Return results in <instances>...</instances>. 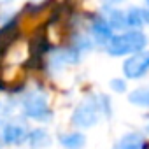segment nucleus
<instances>
[{
    "label": "nucleus",
    "instance_id": "obj_2",
    "mask_svg": "<svg viewBox=\"0 0 149 149\" xmlns=\"http://www.w3.org/2000/svg\"><path fill=\"white\" fill-rule=\"evenodd\" d=\"M23 111L28 118L37 121H46L51 118V112L47 107V97L42 91H30L23 98Z\"/></svg>",
    "mask_w": 149,
    "mask_h": 149
},
{
    "label": "nucleus",
    "instance_id": "obj_4",
    "mask_svg": "<svg viewBox=\"0 0 149 149\" xmlns=\"http://www.w3.org/2000/svg\"><path fill=\"white\" fill-rule=\"evenodd\" d=\"M149 70V51L137 53L123 63V72L128 79H139Z\"/></svg>",
    "mask_w": 149,
    "mask_h": 149
},
{
    "label": "nucleus",
    "instance_id": "obj_12",
    "mask_svg": "<svg viewBox=\"0 0 149 149\" xmlns=\"http://www.w3.org/2000/svg\"><path fill=\"white\" fill-rule=\"evenodd\" d=\"M109 26L111 28H121V26H125V13L112 11L111 16H109Z\"/></svg>",
    "mask_w": 149,
    "mask_h": 149
},
{
    "label": "nucleus",
    "instance_id": "obj_7",
    "mask_svg": "<svg viewBox=\"0 0 149 149\" xmlns=\"http://www.w3.org/2000/svg\"><path fill=\"white\" fill-rule=\"evenodd\" d=\"M25 137H26V130L23 125L11 123L4 128V140L9 144H19L21 140H25Z\"/></svg>",
    "mask_w": 149,
    "mask_h": 149
},
{
    "label": "nucleus",
    "instance_id": "obj_11",
    "mask_svg": "<svg viewBox=\"0 0 149 149\" xmlns=\"http://www.w3.org/2000/svg\"><path fill=\"white\" fill-rule=\"evenodd\" d=\"M128 100L135 105L149 107V88H137L128 95Z\"/></svg>",
    "mask_w": 149,
    "mask_h": 149
},
{
    "label": "nucleus",
    "instance_id": "obj_8",
    "mask_svg": "<svg viewBox=\"0 0 149 149\" xmlns=\"http://www.w3.org/2000/svg\"><path fill=\"white\" fill-rule=\"evenodd\" d=\"M26 140H28V146L32 149H44L51 144V137L47 135V132L44 130H33L26 135Z\"/></svg>",
    "mask_w": 149,
    "mask_h": 149
},
{
    "label": "nucleus",
    "instance_id": "obj_3",
    "mask_svg": "<svg viewBox=\"0 0 149 149\" xmlns=\"http://www.w3.org/2000/svg\"><path fill=\"white\" fill-rule=\"evenodd\" d=\"M98 119V109L93 100H83L72 114V123L79 128H90Z\"/></svg>",
    "mask_w": 149,
    "mask_h": 149
},
{
    "label": "nucleus",
    "instance_id": "obj_10",
    "mask_svg": "<svg viewBox=\"0 0 149 149\" xmlns=\"http://www.w3.org/2000/svg\"><path fill=\"white\" fill-rule=\"evenodd\" d=\"M116 149H144V139L139 133H128L116 144Z\"/></svg>",
    "mask_w": 149,
    "mask_h": 149
},
{
    "label": "nucleus",
    "instance_id": "obj_1",
    "mask_svg": "<svg viewBox=\"0 0 149 149\" xmlns=\"http://www.w3.org/2000/svg\"><path fill=\"white\" fill-rule=\"evenodd\" d=\"M146 44H147V37L142 32H126L121 35H114L107 44V51L112 56H123L128 53L142 51Z\"/></svg>",
    "mask_w": 149,
    "mask_h": 149
},
{
    "label": "nucleus",
    "instance_id": "obj_5",
    "mask_svg": "<svg viewBox=\"0 0 149 149\" xmlns=\"http://www.w3.org/2000/svg\"><path fill=\"white\" fill-rule=\"evenodd\" d=\"M146 23H149V11L140 9V7H130L125 13V25L137 28V26H142Z\"/></svg>",
    "mask_w": 149,
    "mask_h": 149
},
{
    "label": "nucleus",
    "instance_id": "obj_14",
    "mask_svg": "<svg viewBox=\"0 0 149 149\" xmlns=\"http://www.w3.org/2000/svg\"><path fill=\"white\" fill-rule=\"evenodd\" d=\"M7 114H9V109H7L4 104H0V119H4Z\"/></svg>",
    "mask_w": 149,
    "mask_h": 149
},
{
    "label": "nucleus",
    "instance_id": "obj_13",
    "mask_svg": "<svg viewBox=\"0 0 149 149\" xmlns=\"http://www.w3.org/2000/svg\"><path fill=\"white\" fill-rule=\"evenodd\" d=\"M111 88L116 91H125V83L121 79H114V81H111Z\"/></svg>",
    "mask_w": 149,
    "mask_h": 149
},
{
    "label": "nucleus",
    "instance_id": "obj_6",
    "mask_svg": "<svg viewBox=\"0 0 149 149\" xmlns=\"http://www.w3.org/2000/svg\"><path fill=\"white\" fill-rule=\"evenodd\" d=\"M91 30H93V35H95L97 42H100V44H109V40L112 39V30H111L109 23L102 18H97L93 21Z\"/></svg>",
    "mask_w": 149,
    "mask_h": 149
},
{
    "label": "nucleus",
    "instance_id": "obj_15",
    "mask_svg": "<svg viewBox=\"0 0 149 149\" xmlns=\"http://www.w3.org/2000/svg\"><path fill=\"white\" fill-rule=\"evenodd\" d=\"M147 132H149V125H147Z\"/></svg>",
    "mask_w": 149,
    "mask_h": 149
},
{
    "label": "nucleus",
    "instance_id": "obj_9",
    "mask_svg": "<svg viewBox=\"0 0 149 149\" xmlns=\"http://www.w3.org/2000/svg\"><path fill=\"white\" fill-rule=\"evenodd\" d=\"M60 142L67 149H83L86 144V137L83 133H65L60 137Z\"/></svg>",
    "mask_w": 149,
    "mask_h": 149
}]
</instances>
